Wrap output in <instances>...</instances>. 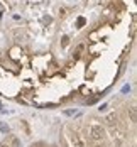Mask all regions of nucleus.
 <instances>
[{"instance_id": "nucleus-5", "label": "nucleus", "mask_w": 137, "mask_h": 147, "mask_svg": "<svg viewBox=\"0 0 137 147\" xmlns=\"http://www.w3.org/2000/svg\"><path fill=\"white\" fill-rule=\"evenodd\" d=\"M76 24H78V27H81V26H85V19H83V17H80Z\"/></svg>"}, {"instance_id": "nucleus-2", "label": "nucleus", "mask_w": 137, "mask_h": 147, "mask_svg": "<svg viewBox=\"0 0 137 147\" xmlns=\"http://www.w3.org/2000/svg\"><path fill=\"white\" fill-rule=\"evenodd\" d=\"M0 130H2L3 134H7V132H9V125H5V123H2V122H0Z\"/></svg>"}, {"instance_id": "nucleus-1", "label": "nucleus", "mask_w": 137, "mask_h": 147, "mask_svg": "<svg viewBox=\"0 0 137 147\" xmlns=\"http://www.w3.org/2000/svg\"><path fill=\"white\" fill-rule=\"evenodd\" d=\"M90 132H91V137H93V139H97V140H98V139H102V137L105 135L103 129H102L100 125H91V127H90Z\"/></svg>"}, {"instance_id": "nucleus-8", "label": "nucleus", "mask_w": 137, "mask_h": 147, "mask_svg": "<svg viewBox=\"0 0 137 147\" xmlns=\"http://www.w3.org/2000/svg\"><path fill=\"white\" fill-rule=\"evenodd\" d=\"M0 147H10V146H9L7 142H2V144H0Z\"/></svg>"}, {"instance_id": "nucleus-6", "label": "nucleus", "mask_w": 137, "mask_h": 147, "mask_svg": "<svg viewBox=\"0 0 137 147\" xmlns=\"http://www.w3.org/2000/svg\"><path fill=\"white\" fill-rule=\"evenodd\" d=\"M66 44H68V37L64 36V37H63V46H66Z\"/></svg>"}, {"instance_id": "nucleus-4", "label": "nucleus", "mask_w": 137, "mask_h": 147, "mask_svg": "<svg viewBox=\"0 0 137 147\" xmlns=\"http://www.w3.org/2000/svg\"><path fill=\"white\" fill-rule=\"evenodd\" d=\"M130 115H132V122H136V107L130 108Z\"/></svg>"}, {"instance_id": "nucleus-7", "label": "nucleus", "mask_w": 137, "mask_h": 147, "mask_svg": "<svg viewBox=\"0 0 137 147\" xmlns=\"http://www.w3.org/2000/svg\"><path fill=\"white\" fill-rule=\"evenodd\" d=\"M98 110H100V112H105V110H107V105H102V107H100Z\"/></svg>"}, {"instance_id": "nucleus-3", "label": "nucleus", "mask_w": 137, "mask_h": 147, "mask_svg": "<svg viewBox=\"0 0 137 147\" xmlns=\"http://www.w3.org/2000/svg\"><path fill=\"white\" fill-rule=\"evenodd\" d=\"M12 147H20V140H19L17 137H14V139H12Z\"/></svg>"}]
</instances>
